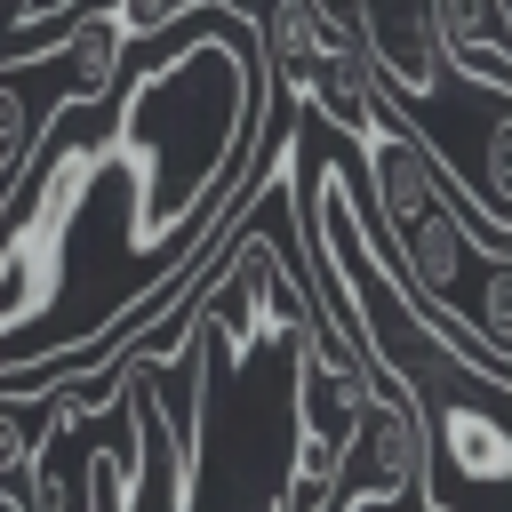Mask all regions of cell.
I'll list each match as a JSON object with an SVG mask.
<instances>
[{
	"label": "cell",
	"mask_w": 512,
	"mask_h": 512,
	"mask_svg": "<svg viewBox=\"0 0 512 512\" xmlns=\"http://www.w3.org/2000/svg\"><path fill=\"white\" fill-rule=\"evenodd\" d=\"M320 128L328 120L296 104V200L320 304L400 384L416 416L424 512H512V360H496L472 328L440 320L416 296L368 208V176L352 168V152H328Z\"/></svg>",
	"instance_id": "obj_1"
},
{
	"label": "cell",
	"mask_w": 512,
	"mask_h": 512,
	"mask_svg": "<svg viewBox=\"0 0 512 512\" xmlns=\"http://www.w3.org/2000/svg\"><path fill=\"white\" fill-rule=\"evenodd\" d=\"M264 72V40L256 24H240L224 40L192 32L120 88V128L104 144L128 168V248H160L168 232H192L216 208L256 136Z\"/></svg>",
	"instance_id": "obj_2"
},
{
	"label": "cell",
	"mask_w": 512,
	"mask_h": 512,
	"mask_svg": "<svg viewBox=\"0 0 512 512\" xmlns=\"http://www.w3.org/2000/svg\"><path fill=\"white\" fill-rule=\"evenodd\" d=\"M256 40H264L272 72L296 88V104H312L352 144L368 136L384 80H376V64H368V48L336 0H256Z\"/></svg>",
	"instance_id": "obj_3"
},
{
	"label": "cell",
	"mask_w": 512,
	"mask_h": 512,
	"mask_svg": "<svg viewBox=\"0 0 512 512\" xmlns=\"http://www.w3.org/2000/svg\"><path fill=\"white\" fill-rule=\"evenodd\" d=\"M424 144L440 152L456 200L488 224V232H512V88L504 80H480V72H448L424 104H400Z\"/></svg>",
	"instance_id": "obj_4"
},
{
	"label": "cell",
	"mask_w": 512,
	"mask_h": 512,
	"mask_svg": "<svg viewBox=\"0 0 512 512\" xmlns=\"http://www.w3.org/2000/svg\"><path fill=\"white\" fill-rule=\"evenodd\" d=\"M104 160H112V144H104V136H72L64 152H48V160H40L32 200L0 224V336H8V328H24V320L56 296L64 224L80 216L88 184L104 176Z\"/></svg>",
	"instance_id": "obj_5"
},
{
	"label": "cell",
	"mask_w": 512,
	"mask_h": 512,
	"mask_svg": "<svg viewBox=\"0 0 512 512\" xmlns=\"http://www.w3.org/2000/svg\"><path fill=\"white\" fill-rule=\"evenodd\" d=\"M344 16L360 32L376 80L392 88V104H424L456 72V56H448V40L432 24V0H344Z\"/></svg>",
	"instance_id": "obj_6"
},
{
	"label": "cell",
	"mask_w": 512,
	"mask_h": 512,
	"mask_svg": "<svg viewBox=\"0 0 512 512\" xmlns=\"http://www.w3.org/2000/svg\"><path fill=\"white\" fill-rule=\"evenodd\" d=\"M432 24L464 72L512 88V0H432Z\"/></svg>",
	"instance_id": "obj_7"
},
{
	"label": "cell",
	"mask_w": 512,
	"mask_h": 512,
	"mask_svg": "<svg viewBox=\"0 0 512 512\" xmlns=\"http://www.w3.org/2000/svg\"><path fill=\"white\" fill-rule=\"evenodd\" d=\"M192 8H208V0H112V16L128 24V40H152V32H168V24H184Z\"/></svg>",
	"instance_id": "obj_8"
}]
</instances>
